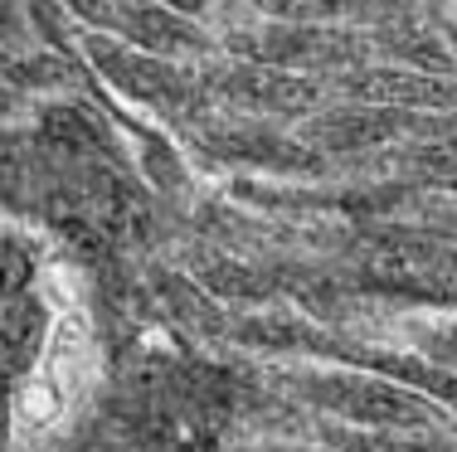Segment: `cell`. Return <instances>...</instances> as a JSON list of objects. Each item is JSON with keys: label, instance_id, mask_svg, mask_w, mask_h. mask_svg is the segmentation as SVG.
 I'll list each match as a JSON object with an SVG mask.
<instances>
[{"label": "cell", "instance_id": "8fae6325", "mask_svg": "<svg viewBox=\"0 0 457 452\" xmlns=\"http://www.w3.org/2000/svg\"><path fill=\"white\" fill-rule=\"evenodd\" d=\"M29 117H35V98H25L10 78H0V127L29 122Z\"/></svg>", "mask_w": 457, "mask_h": 452}, {"label": "cell", "instance_id": "8992f818", "mask_svg": "<svg viewBox=\"0 0 457 452\" xmlns=\"http://www.w3.org/2000/svg\"><path fill=\"white\" fill-rule=\"evenodd\" d=\"M331 98L389 107V112H419V117H457V78L399 69V63H365L331 83Z\"/></svg>", "mask_w": 457, "mask_h": 452}, {"label": "cell", "instance_id": "30bf717a", "mask_svg": "<svg viewBox=\"0 0 457 452\" xmlns=\"http://www.w3.org/2000/svg\"><path fill=\"white\" fill-rule=\"evenodd\" d=\"M49 5L83 29H112V0H49Z\"/></svg>", "mask_w": 457, "mask_h": 452}, {"label": "cell", "instance_id": "5b68a950", "mask_svg": "<svg viewBox=\"0 0 457 452\" xmlns=\"http://www.w3.org/2000/svg\"><path fill=\"white\" fill-rule=\"evenodd\" d=\"M185 142L200 156L220 160L228 170H253V176H287V180H326L331 166L302 142L292 127H273V122H248V117H228L204 107L190 127Z\"/></svg>", "mask_w": 457, "mask_h": 452}, {"label": "cell", "instance_id": "7a4b0ae2", "mask_svg": "<svg viewBox=\"0 0 457 452\" xmlns=\"http://www.w3.org/2000/svg\"><path fill=\"white\" fill-rule=\"evenodd\" d=\"M73 59L88 63L93 78L103 83V88H112L122 103L151 112L156 122L176 127V132H185V127L210 107L200 93V83H195V69L151 59V53L132 49L127 39L107 35V29H83V25L73 29Z\"/></svg>", "mask_w": 457, "mask_h": 452}, {"label": "cell", "instance_id": "3957f363", "mask_svg": "<svg viewBox=\"0 0 457 452\" xmlns=\"http://www.w3.org/2000/svg\"><path fill=\"white\" fill-rule=\"evenodd\" d=\"M220 53L253 59L331 88L336 78L370 63V39L351 25H268V20H253L244 10V20L220 39Z\"/></svg>", "mask_w": 457, "mask_h": 452}, {"label": "cell", "instance_id": "6da1fadb", "mask_svg": "<svg viewBox=\"0 0 457 452\" xmlns=\"http://www.w3.org/2000/svg\"><path fill=\"white\" fill-rule=\"evenodd\" d=\"M273 384L287 390L292 399L321 408L331 418H345L355 428H370V433H423V428L443 423L438 399H428L423 390H409V384L379 380V374H361V370L292 360L282 370H273Z\"/></svg>", "mask_w": 457, "mask_h": 452}, {"label": "cell", "instance_id": "ba28073f", "mask_svg": "<svg viewBox=\"0 0 457 452\" xmlns=\"http://www.w3.org/2000/svg\"><path fill=\"white\" fill-rule=\"evenodd\" d=\"M268 25H345V0H238Z\"/></svg>", "mask_w": 457, "mask_h": 452}, {"label": "cell", "instance_id": "9c48e42d", "mask_svg": "<svg viewBox=\"0 0 457 452\" xmlns=\"http://www.w3.org/2000/svg\"><path fill=\"white\" fill-rule=\"evenodd\" d=\"M413 219H419V229H428L433 239L457 243V190H423V195L413 200Z\"/></svg>", "mask_w": 457, "mask_h": 452}, {"label": "cell", "instance_id": "7c38bea8", "mask_svg": "<svg viewBox=\"0 0 457 452\" xmlns=\"http://www.w3.org/2000/svg\"><path fill=\"white\" fill-rule=\"evenodd\" d=\"M112 5H117V0H112Z\"/></svg>", "mask_w": 457, "mask_h": 452}, {"label": "cell", "instance_id": "52a82bcc", "mask_svg": "<svg viewBox=\"0 0 457 452\" xmlns=\"http://www.w3.org/2000/svg\"><path fill=\"white\" fill-rule=\"evenodd\" d=\"M107 35L127 39L132 49L151 53V59L185 63V69H195V63H204V59L220 53L210 29H200L185 15H170V10L156 5V0H117L112 5V29H107Z\"/></svg>", "mask_w": 457, "mask_h": 452}, {"label": "cell", "instance_id": "277c9868", "mask_svg": "<svg viewBox=\"0 0 457 452\" xmlns=\"http://www.w3.org/2000/svg\"><path fill=\"white\" fill-rule=\"evenodd\" d=\"M195 83H200L204 103L214 112L292 127V132L331 103L326 83L297 78V73L268 69V63H253V59H234V53H214V59L195 63Z\"/></svg>", "mask_w": 457, "mask_h": 452}]
</instances>
